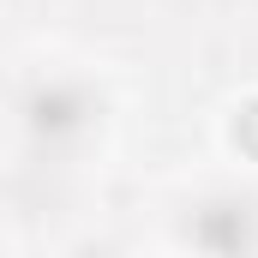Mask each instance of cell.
<instances>
[{"label": "cell", "instance_id": "obj_1", "mask_svg": "<svg viewBox=\"0 0 258 258\" xmlns=\"http://www.w3.org/2000/svg\"><path fill=\"white\" fill-rule=\"evenodd\" d=\"M72 120H78V114H72V96H66V90H42V96H36V126H72Z\"/></svg>", "mask_w": 258, "mask_h": 258}]
</instances>
